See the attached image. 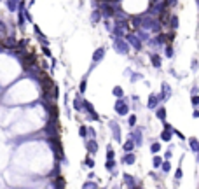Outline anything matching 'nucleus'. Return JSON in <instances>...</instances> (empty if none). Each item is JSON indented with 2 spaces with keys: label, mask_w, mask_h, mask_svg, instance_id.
<instances>
[{
  "label": "nucleus",
  "mask_w": 199,
  "mask_h": 189,
  "mask_svg": "<svg viewBox=\"0 0 199 189\" xmlns=\"http://www.w3.org/2000/svg\"><path fill=\"white\" fill-rule=\"evenodd\" d=\"M122 177H124V184H126V186H128L129 189H133L135 186H136V182H135V177H133V175H128V173H124Z\"/></svg>",
  "instance_id": "72a5a7b5"
},
{
  "label": "nucleus",
  "mask_w": 199,
  "mask_h": 189,
  "mask_svg": "<svg viewBox=\"0 0 199 189\" xmlns=\"http://www.w3.org/2000/svg\"><path fill=\"white\" fill-rule=\"evenodd\" d=\"M107 128H108V132H110L112 140H114V142H117V144H122V126H120L119 121L110 119V121L107 123Z\"/></svg>",
  "instance_id": "423d86ee"
},
{
  "label": "nucleus",
  "mask_w": 199,
  "mask_h": 189,
  "mask_svg": "<svg viewBox=\"0 0 199 189\" xmlns=\"http://www.w3.org/2000/svg\"><path fill=\"white\" fill-rule=\"evenodd\" d=\"M154 117H156V119H159L161 123L168 119V109H166V105H164V103H161L159 107L154 110Z\"/></svg>",
  "instance_id": "dca6fc26"
},
{
  "label": "nucleus",
  "mask_w": 199,
  "mask_h": 189,
  "mask_svg": "<svg viewBox=\"0 0 199 189\" xmlns=\"http://www.w3.org/2000/svg\"><path fill=\"white\" fill-rule=\"evenodd\" d=\"M16 18H18V28L19 30H25L26 28V23H28L26 18H25V14L23 12H16Z\"/></svg>",
  "instance_id": "2f4dec72"
},
{
  "label": "nucleus",
  "mask_w": 199,
  "mask_h": 189,
  "mask_svg": "<svg viewBox=\"0 0 199 189\" xmlns=\"http://www.w3.org/2000/svg\"><path fill=\"white\" fill-rule=\"evenodd\" d=\"M190 72H199V60H198V56H194L192 60H190Z\"/></svg>",
  "instance_id": "58836bf2"
},
{
  "label": "nucleus",
  "mask_w": 199,
  "mask_h": 189,
  "mask_svg": "<svg viewBox=\"0 0 199 189\" xmlns=\"http://www.w3.org/2000/svg\"><path fill=\"white\" fill-rule=\"evenodd\" d=\"M122 152L126 154V152H135L136 149V145H135V142H133V138L131 137H128V140H122Z\"/></svg>",
  "instance_id": "f3484780"
},
{
  "label": "nucleus",
  "mask_w": 199,
  "mask_h": 189,
  "mask_svg": "<svg viewBox=\"0 0 199 189\" xmlns=\"http://www.w3.org/2000/svg\"><path fill=\"white\" fill-rule=\"evenodd\" d=\"M87 135H89V138H96V137H98L96 128H94V126H91V124H87Z\"/></svg>",
  "instance_id": "37998d69"
},
{
  "label": "nucleus",
  "mask_w": 199,
  "mask_h": 189,
  "mask_svg": "<svg viewBox=\"0 0 199 189\" xmlns=\"http://www.w3.org/2000/svg\"><path fill=\"white\" fill-rule=\"evenodd\" d=\"M82 114L86 116V121H89V123L101 121V117H100V114L96 112L94 105H93L89 100H86V98H84V105H82Z\"/></svg>",
  "instance_id": "20e7f679"
},
{
  "label": "nucleus",
  "mask_w": 199,
  "mask_h": 189,
  "mask_svg": "<svg viewBox=\"0 0 199 189\" xmlns=\"http://www.w3.org/2000/svg\"><path fill=\"white\" fill-rule=\"evenodd\" d=\"M114 112L117 114L119 117H128L131 114V102H129V96H124V98H117L114 102Z\"/></svg>",
  "instance_id": "f257e3e1"
},
{
  "label": "nucleus",
  "mask_w": 199,
  "mask_h": 189,
  "mask_svg": "<svg viewBox=\"0 0 199 189\" xmlns=\"http://www.w3.org/2000/svg\"><path fill=\"white\" fill-rule=\"evenodd\" d=\"M159 105H161L159 91H157V93H156V91H150V93H149V96H147V109H149L150 112H154Z\"/></svg>",
  "instance_id": "9d476101"
},
{
  "label": "nucleus",
  "mask_w": 199,
  "mask_h": 189,
  "mask_svg": "<svg viewBox=\"0 0 199 189\" xmlns=\"http://www.w3.org/2000/svg\"><path fill=\"white\" fill-rule=\"evenodd\" d=\"M107 159H115V149H114V144L112 142H108L107 144Z\"/></svg>",
  "instance_id": "f704fd0d"
},
{
  "label": "nucleus",
  "mask_w": 199,
  "mask_h": 189,
  "mask_svg": "<svg viewBox=\"0 0 199 189\" xmlns=\"http://www.w3.org/2000/svg\"><path fill=\"white\" fill-rule=\"evenodd\" d=\"M175 137H177V138H178L180 142H185V140H187V137H185V135H183V133L180 132L178 128H175Z\"/></svg>",
  "instance_id": "de8ad7c7"
},
{
  "label": "nucleus",
  "mask_w": 199,
  "mask_h": 189,
  "mask_svg": "<svg viewBox=\"0 0 199 189\" xmlns=\"http://www.w3.org/2000/svg\"><path fill=\"white\" fill-rule=\"evenodd\" d=\"M196 4H198V9H199V0H196Z\"/></svg>",
  "instance_id": "4d7b16f0"
},
{
  "label": "nucleus",
  "mask_w": 199,
  "mask_h": 189,
  "mask_svg": "<svg viewBox=\"0 0 199 189\" xmlns=\"http://www.w3.org/2000/svg\"><path fill=\"white\" fill-rule=\"evenodd\" d=\"M162 161H164L162 154H154L152 156V168L154 170H159L161 166H162Z\"/></svg>",
  "instance_id": "bb28decb"
},
{
  "label": "nucleus",
  "mask_w": 199,
  "mask_h": 189,
  "mask_svg": "<svg viewBox=\"0 0 199 189\" xmlns=\"http://www.w3.org/2000/svg\"><path fill=\"white\" fill-rule=\"evenodd\" d=\"M162 130H175V126L168 121H162Z\"/></svg>",
  "instance_id": "603ef678"
},
{
  "label": "nucleus",
  "mask_w": 199,
  "mask_h": 189,
  "mask_svg": "<svg viewBox=\"0 0 199 189\" xmlns=\"http://www.w3.org/2000/svg\"><path fill=\"white\" fill-rule=\"evenodd\" d=\"M145 130H149L147 126H143V124H138V126H135L133 130H129L128 133V137H131L133 138V142H135V145H136V149L143 145V142H145Z\"/></svg>",
  "instance_id": "39448f33"
},
{
  "label": "nucleus",
  "mask_w": 199,
  "mask_h": 189,
  "mask_svg": "<svg viewBox=\"0 0 199 189\" xmlns=\"http://www.w3.org/2000/svg\"><path fill=\"white\" fill-rule=\"evenodd\" d=\"M136 159H138L136 152H126V154L122 156L120 163H122V165H126V166H133V165L136 163Z\"/></svg>",
  "instance_id": "4468645a"
},
{
  "label": "nucleus",
  "mask_w": 199,
  "mask_h": 189,
  "mask_svg": "<svg viewBox=\"0 0 199 189\" xmlns=\"http://www.w3.org/2000/svg\"><path fill=\"white\" fill-rule=\"evenodd\" d=\"M110 93H112V96H114L115 100H117V98H124V96H126L124 88H122V86H119V84H115V86L112 88V91H110Z\"/></svg>",
  "instance_id": "b1692460"
},
{
  "label": "nucleus",
  "mask_w": 199,
  "mask_h": 189,
  "mask_svg": "<svg viewBox=\"0 0 199 189\" xmlns=\"http://www.w3.org/2000/svg\"><path fill=\"white\" fill-rule=\"evenodd\" d=\"M128 32L120 26V25H117V23H114V28H112V33H110V37H124Z\"/></svg>",
  "instance_id": "4be33fe9"
},
{
  "label": "nucleus",
  "mask_w": 199,
  "mask_h": 189,
  "mask_svg": "<svg viewBox=\"0 0 199 189\" xmlns=\"http://www.w3.org/2000/svg\"><path fill=\"white\" fill-rule=\"evenodd\" d=\"M168 72H169V74H171L173 77H177V79H180V76H178V72H177V68H175V67H171V68H169Z\"/></svg>",
  "instance_id": "864d4df0"
},
{
  "label": "nucleus",
  "mask_w": 199,
  "mask_h": 189,
  "mask_svg": "<svg viewBox=\"0 0 199 189\" xmlns=\"http://www.w3.org/2000/svg\"><path fill=\"white\" fill-rule=\"evenodd\" d=\"M126 123H128V128H129V130H133L135 126H138V114L131 112L128 116V121H126Z\"/></svg>",
  "instance_id": "393cba45"
},
{
  "label": "nucleus",
  "mask_w": 199,
  "mask_h": 189,
  "mask_svg": "<svg viewBox=\"0 0 199 189\" xmlns=\"http://www.w3.org/2000/svg\"><path fill=\"white\" fill-rule=\"evenodd\" d=\"M161 151H162V145H161V140L157 138V140H152L150 142V154L154 156V154H161Z\"/></svg>",
  "instance_id": "a878e982"
},
{
  "label": "nucleus",
  "mask_w": 199,
  "mask_h": 189,
  "mask_svg": "<svg viewBox=\"0 0 199 189\" xmlns=\"http://www.w3.org/2000/svg\"><path fill=\"white\" fill-rule=\"evenodd\" d=\"M82 189H98V186H96L93 180H86V182L82 184Z\"/></svg>",
  "instance_id": "a18cd8bd"
},
{
  "label": "nucleus",
  "mask_w": 199,
  "mask_h": 189,
  "mask_svg": "<svg viewBox=\"0 0 199 189\" xmlns=\"http://www.w3.org/2000/svg\"><path fill=\"white\" fill-rule=\"evenodd\" d=\"M161 170H162V173H169V172H171V159H164Z\"/></svg>",
  "instance_id": "ea45409f"
},
{
  "label": "nucleus",
  "mask_w": 199,
  "mask_h": 189,
  "mask_svg": "<svg viewBox=\"0 0 199 189\" xmlns=\"http://www.w3.org/2000/svg\"><path fill=\"white\" fill-rule=\"evenodd\" d=\"M162 58L164 60H169V61H173L177 58V51H175V46L173 44H166L162 47Z\"/></svg>",
  "instance_id": "f8f14e48"
},
{
  "label": "nucleus",
  "mask_w": 199,
  "mask_h": 189,
  "mask_svg": "<svg viewBox=\"0 0 199 189\" xmlns=\"http://www.w3.org/2000/svg\"><path fill=\"white\" fill-rule=\"evenodd\" d=\"M0 35H9V26L5 25L4 19H0Z\"/></svg>",
  "instance_id": "79ce46f5"
},
{
  "label": "nucleus",
  "mask_w": 199,
  "mask_h": 189,
  "mask_svg": "<svg viewBox=\"0 0 199 189\" xmlns=\"http://www.w3.org/2000/svg\"><path fill=\"white\" fill-rule=\"evenodd\" d=\"M12 2H14V4H19L21 0H12Z\"/></svg>",
  "instance_id": "6e6d98bb"
},
{
  "label": "nucleus",
  "mask_w": 199,
  "mask_h": 189,
  "mask_svg": "<svg viewBox=\"0 0 199 189\" xmlns=\"http://www.w3.org/2000/svg\"><path fill=\"white\" fill-rule=\"evenodd\" d=\"M82 168H89V170H93L94 168V159H93V156H86L84 159H82Z\"/></svg>",
  "instance_id": "c85d7f7f"
},
{
  "label": "nucleus",
  "mask_w": 199,
  "mask_h": 189,
  "mask_svg": "<svg viewBox=\"0 0 199 189\" xmlns=\"http://www.w3.org/2000/svg\"><path fill=\"white\" fill-rule=\"evenodd\" d=\"M101 19H103V16H101L100 9H94V11L91 12V25H94V26H96V25H98Z\"/></svg>",
  "instance_id": "7c9ffc66"
},
{
  "label": "nucleus",
  "mask_w": 199,
  "mask_h": 189,
  "mask_svg": "<svg viewBox=\"0 0 199 189\" xmlns=\"http://www.w3.org/2000/svg\"><path fill=\"white\" fill-rule=\"evenodd\" d=\"M84 149H86V152H87L89 156H94L100 149L98 140H96V138H86V140H84Z\"/></svg>",
  "instance_id": "9b49d317"
},
{
  "label": "nucleus",
  "mask_w": 199,
  "mask_h": 189,
  "mask_svg": "<svg viewBox=\"0 0 199 189\" xmlns=\"http://www.w3.org/2000/svg\"><path fill=\"white\" fill-rule=\"evenodd\" d=\"M182 177H183V170H182V166H178L177 172H175V180L180 182V180H182Z\"/></svg>",
  "instance_id": "09e8293b"
},
{
  "label": "nucleus",
  "mask_w": 199,
  "mask_h": 189,
  "mask_svg": "<svg viewBox=\"0 0 199 189\" xmlns=\"http://www.w3.org/2000/svg\"><path fill=\"white\" fill-rule=\"evenodd\" d=\"M147 56H149V61H150V67L152 68H156V70H161L162 68V55L161 53H156V51H147L145 53Z\"/></svg>",
  "instance_id": "1a4fd4ad"
},
{
  "label": "nucleus",
  "mask_w": 199,
  "mask_h": 189,
  "mask_svg": "<svg viewBox=\"0 0 199 189\" xmlns=\"http://www.w3.org/2000/svg\"><path fill=\"white\" fill-rule=\"evenodd\" d=\"M192 119H199V109H192Z\"/></svg>",
  "instance_id": "5fc2aeb1"
},
{
  "label": "nucleus",
  "mask_w": 199,
  "mask_h": 189,
  "mask_svg": "<svg viewBox=\"0 0 199 189\" xmlns=\"http://www.w3.org/2000/svg\"><path fill=\"white\" fill-rule=\"evenodd\" d=\"M40 51H42V56L45 58V60H51L53 58V51H51L49 46H40Z\"/></svg>",
  "instance_id": "e433bc0d"
},
{
  "label": "nucleus",
  "mask_w": 199,
  "mask_h": 189,
  "mask_svg": "<svg viewBox=\"0 0 199 189\" xmlns=\"http://www.w3.org/2000/svg\"><path fill=\"white\" fill-rule=\"evenodd\" d=\"M190 94H199V86H198V82H194V84L190 86Z\"/></svg>",
  "instance_id": "3c124183"
},
{
  "label": "nucleus",
  "mask_w": 199,
  "mask_h": 189,
  "mask_svg": "<svg viewBox=\"0 0 199 189\" xmlns=\"http://www.w3.org/2000/svg\"><path fill=\"white\" fill-rule=\"evenodd\" d=\"M133 72H135V68H133V67H126V68H124V72H122V76L129 79V76H131Z\"/></svg>",
  "instance_id": "8fccbe9b"
},
{
  "label": "nucleus",
  "mask_w": 199,
  "mask_h": 189,
  "mask_svg": "<svg viewBox=\"0 0 199 189\" xmlns=\"http://www.w3.org/2000/svg\"><path fill=\"white\" fill-rule=\"evenodd\" d=\"M110 42H112L114 53H117L119 56H128L131 53V47H129V44L126 42L124 37H110Z\"/></svg>",
  "instance_id": "f03ea898"
},
{
  "label": "nucleus",
  "mask_w": 199,
  "mask_h": 189,
  "mask_svg": "<svg viewBox=\"0 0 199 189\" xmlns=\"http://www.w3.org/2000/svg\"><path fill=\"white\" fill-rule=\"evenodd\" d=\"M187 142H189V149L194 152V154H198L199 152V138L198 137H189Z\"/></svg>",
  "instance_id": "aec40b11"
},
{
  "label": "nucleus",
  "mask_w": 199,
  "mask_h": 189,
  "mask_svg": "<svg viewBox=\"0 0 199 189\" xmlns=\"http://www.w3.org/2000/svg\"><path fill=\"white\" fill-rule=\"evenodd\" d=\"M103 28H105V30H107L108 33H112V28H114L112 21H110V19H105V21H103Z\"/></svg>",
  "instance_id": "49530a36"
},
{
  "label": "nucleus",
  "mask_w": 199,
  "mask_h": 189,
  "mask_svg": "<svg viewBox=\"0 0 199 189\" xmlns=\"http://www.w3.org/2000/svg\"><path fill=\"white\" fill-rule=\"evenodd\" d=\"M171 96H173V88H171V84H169L168 81H161V89H159L161 103L171 100Z\"/></svg>",
  "instance_id": "6e6552de"
},
{
  "label": "nucleus",
  "mask_w": 199,
  "mask_h": 189,
  "mask_svg": "<svg viewBox=\"0 0 199 189\" xmlns=\"http://www.w3.org/2000/svg\"><path fill=\"white\" fill-rule=\"evenodd\" d=\"M124 39H126V42L129 44V47H131V49H133L135 53H138V55H140V53L143 51L145 44H143V42L140 40V39H138V35H136L135 32H128V33L124 35Z\"/></svg>",
  "instance_id": "0eeeda50"
},
{
  "label": "nucleus",
  "mask_w": 199,
  "mask_h": 189,
  "mask_svg": "<svg viewBox=\"0 0 199 189\" xmlns=\"http://www.w3.org/2000/svg\"><path fill=\"white\" fill-rule=\"evenodd\" d=\"M129 102H131V110L138 112L140 109H141V103H140V96H138V94H131V96H129Z\"/></svg>",
  "instance_id": "5701e85b"
},
{
  "label": "nucleus",
  "mask_w": 199,
  "mask_h": 189,
  "mask_svg": "<svg viewBox=\"0 0 199 189\" xmlns=\"http://www.w3.org/2000/svg\"><path fill=\"white\" fill-rule=\"evenodd\" d=\"M87 86H89V72H86V74L82 76V79L79 81V88H77L79 91H77V93L84 96V94H86V91H87Z\"/></svg>",
  "instance_id": "2eb2a0df"
},
{
  "label": "nucleus",
  "mask_w": 199,
  "mask_h": 189,
  "mask_svg": "<svg viewBox=\"0 0 199 189\" xmlns=\"http://www.w3.org/2000/svg\"><path fill=\"white\" fill-rule=\"evenodd\" d=\"M82 105H84V96L77 93L74 98H72V109H74L77 114H82Z\"/></svg>",
  "instance_id": "ddd939ff"
},
{
  "label": "nucleus",
  "mask_w": 199,
  "mask_h": 189,
  "mask_svg": "<svg viewBox=\"0 0 199 189\" xmlns=\"http://www.w3.org/2000/svg\"><path fill=\"white\" fill-rule=\"evenodd\" d=\"M105 56H107V46H100V47H96V49L93 51V56H91V65H89L87 72L91 74V72L98 67L100 63L105 60Z\"/></svg>",
  "instance_id": "7ed1b4c3"
},
{
  "label": "nucleus",
  "mask_w": 199,
  "mask_h": 189,
  "mask_svg": "<svg viewBox=\"0 0 199 189\" xmlns=\"http://www.w3.org/2000/svg\"><path fill=\"white\" fill-rule=\"evenodd\" d=\"M178 25H180V18L177 14H171V16H169V21H168L169 32H177V30H178Z\"/></svg>",
  "instance_id": "6ab92c4d"
},
{
  "label": "nucleus",
  "mask_w": 199,
  "mask_h": 189,
  "mask_svg": "<svg viewBox=\"0 0 199 189\" xmlns=\"http://www.w3.org/2000/svg\"><path fill=\"white\" fill-rule=\"evenodd\" d=\"M173 147H175V145H173V144L169 142V147H168L166 151L162 152V158H164V159H171V158H173V151H171Z\"/></svg>",
  "instance_id": "a19ab883"
},
{
  "label": "nucleus",
  "mask_w": 199,
  "mask_h": 189,
  "mask_svg": "<svg viewBox=\"0 0 199 189\" xmlns=\"http://www.w3.org/2000/svg\"><path fill=\"white\" fill-rule=\"evenodd\" d=\"M105 168L107 172H110V173H117V163H115V159H107V163H105Z\"/></svg>",
  "instance_id": "c756f323"
},
{
  "label": "nucleus",
  "mask_w": 199,
  "mask_h": 189,
  "mask_svg": "<svg viewBox=\"0 0 199 189\" xmlns=\"http://www.w3.org/2000/svg\"><path fill=\"white\" fill-rule=\"evenodd\" d=\"M135 33L138 35V39L141 40V42H143V44H147V42H149V40L152 39V33H150L149 30H141V28H140V30H136Z\"/></svg>",
  "instance_id": "412c9836"
},
{
  "label": "nucleus",
  "mask_w": 199,
  "mask_h": 189,
  "mask_svg": "<svg viewBox=\"0 0 199 189\" xmlns=\"http://www.w3.org/2000/svg\"><path fill=\"white\" fill-rule=\"evenodd\" d=\"M173 137H175V130H162V132L159 133V140L161 142H171L173 140Z\"/></svg>",
  "instance_id": "a211bd4d"
},
{
  "label": "nucleus",
  "mask_w": 199,
  "mask_h": 189,
  "mask_svg": "<svg viewBox=\"0 0 199 189\" xmlns=\"http://www.w3.org/2000/svg\"><path fill=\"white\" fill-rule=\"evenodd\" d=\"M28 46H30V39L25 37V39H21V40H18V47H16V49H21V51H23V49H26Z\"/></svg>",
  "instance_id": "4c0bfd02"
},
{
  "label": "nucleus",
  "mask_w": 199,
  "mask_h": 189,
  "mask_svg": "<svg viewBox=\"0 0 199 189\" xmlns=\"http://www.w3.org/2000/svg\"><path fill=\"white\" fill-rule=\"evenodd\" d=\"M189 100H190V105H192L194 109H196V107L199 109V94H190Z\"/></svg>",
  "instance_id": "c03bdc74"
},
{
  "label": "nucleus",
  "mask_w": 199,
  "mask_h": 189,
  "mask_svg": "<svg viewBox=\"0 0 199 189\" xmlns=\"http://www.w3.org/2000/svg\"><path fill=\"white\" fill-rule=\"evenodd\" d=\"M4 4H5V7H7V11L11 14H16L18 12V4H14L12 0H4Z\"/></svg>",
  "instance_id": "473e14b6"
},
{
  "label": "nucleus",
  "mask_w": 199,
  "mask_h": 189,
  "mask_svg": "<svg viewBox=\"0 0 199 189\" xmlns=\"http://www.w3.org/2000/svg\"><path fill=\"white\" fill-rule=\"evenodd\" d=\"M77 132H79V137L82 138V140L89 138V135H87V124H84V123H82V124H79V130H77Z\"/></svg>",
  "instance_id": "c9c22d12"
},
{
  "label": "nucleus",
  "mask_w": 199,
  "mask_h": 189,
  "mask_svg": "<svg viewBox=\"0 0 199 189\" xmlns=\"http://www.w3.org/2000/svg\"><path fill=\"white\" fill-rule=\"evenodd\" d=\"M128 81H129L131 84H136L138 81H145V76H143V74H141L140 70H135V72H133V74L129 76V79H128Z\"/></svg>",
  "instance_id": "cd10ccee"
}]
</instances>
